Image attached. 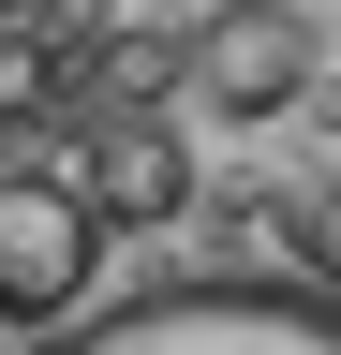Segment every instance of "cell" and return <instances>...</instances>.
<instances>
[{
  "mask_svg": "<svg viewBox=\"0 0 341 355\" xmlns=\"http://www.w3.org/2000/svg\"><path fill=\"white\" fill-rule=\"evenodd\" d=\"M312 74H326V30L297 15V0H223L208 44H193V89H208L223 119H297Z\"/></svg>",
  "mask_w": 341,
  "mask_h": 355,
  "instance_id": "cell-3",
  "label": "cell"
},
{
  "mask_svg": "<svg viewBox=\"0 0 341 355\" xmlns=\"http://www.w3.org/2000/svg\"><path fill=\"white\" fill-rule=\"evenodd\" d=\"M74 193L104 207V237H119V222H134V237H149V222H178V207H193V148H178V119L119 104V119L90 133V163H74Z\"/></svg>",
  "mask_w": 341,
  "mask_h": 355,
  "instance_id": "cell-4",
  "label": "cell"
},
{
  "mask_svg": "<svg viewBox=\"0 0 341 355\" xmlns=\"http://www.w3.org/2000/svg\"><path fill=\"white\" fill-rule=\"evenodd\" d=\"M45 355H341V282H163L134 311H90V326H60Z\"/></svg>",
  "mask_w": 341,
  "mask_h": 355,
  "instance_id": "cell-1",
  "label": "cell"
},
{
  "mask_svg": "<svg viewBox=\"0 0 341 355\" xmlns=\"http://www.w3.org/2000/svg\"><path fill=\"white\" fill-rule=\"evenodd\" d=\"M252 207H267V237L312 266V282H341V178H312V163H297V178H267Z\"/></svg>",
  "mask_w": 341,
  "mask_h": 355,
  "instance_id": "cell-5",
  "label": "cell"
},
{
  "mask_svg": "<svg viewBox=\"0 0 341 355\" xmlns=\"http://www.w3.org/2000/svg\"><path fill=\"white\" fill-rule=\"evenodd\" d=\"M104 282V207L74 178H0V326H74Z\"/></svg>",
  "mask_w": 341,
  "mask_h": 355,
  "instance_id": "cell-2",
  "label": "cell"
}]
</instances>
